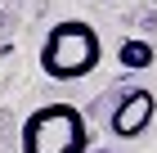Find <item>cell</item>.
Returning <instances> with one entry per match:
<instances>
[{
  "label": "cell",
  "instance_id": "obj_1",
  "mask_svg": "<svg viewBox=\"0 0 157 153\" xmlns=\"http://www.w3.org/2000/svg\"><path fill=\"white\" fill-rule=\"evenodd\" d=\"M103 63V41L85 18H63L40 41V72L49 81H81Z\"/></svg>",
  "mask_w": 157,
  "mask_h": 153
},
{
  "label": "cell",
  "instance_id": "obj_2",
  "mask_svg": "<svg viewBox=\"0 0 157 153\" xmlns=\"http://www.w3.org/2000/svg\"><path fill=\"white\" fill-rule=\"evenodd\" d=\"M23 153H90V122L76 104H40L23 117Z\"/></svg>",
  "mask_w": 157,
  "mask_h": 153
},
{
  "label": "cell",
  "instance_id": "obj_3",
  "mask_svg": "<svg viewBox=\"0 0 157 153\" xmlns=\"http://www.w3.org/2000/svg\"><path fill=\"white\" fill-rule=\"evenodd\" d=\"M153 117H157V95L144 90V86H135V90H126V95L117 99L108 126H112L117 140H139V135L153 126Z\"/></svg>",
  "mask_w": 157,
  "mask_h": 153
},
{
  "label": "cell",
  "instance_id": "obj_4",
  "mask_svg": "<svg viewBox=\"0 0 157 153\" xmlns=\"http://www.w3.org/2000/svg\"><path fill=\"white\" fill-rule=\"evenodd\" d=\"M117 63H121V68H130V72H144V68L157 63V50L148 45V41H139V36H130V41H121Z\"/></svg>",
  "mask_w": 157,
  "mask_h": 153
},
{
  "label": "cell",
  "instance_id": "obj_5",
  "mask_svg": "<svg viewBox=\"0 0 157 153\" xmlns=\"http://www.w3.org/2000/svg\"><path fill=\"white\" fill-rule=\"evenodd\" d=\"M90 153H99V149H90Z\"/></svg>",
  "mask_w": 157,
  "mask_h": 153
}]
</instances>
